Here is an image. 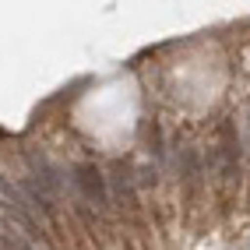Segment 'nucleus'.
<instances>
[{
  "label": "nucleus",
  "instance_id": "f257e3e1",
  "mask_svg": "<svg viewBox=\"0 0 250 250\" xmlns=\"http://www.w3.org/2000/svg\"><path fill=\"white\" fill-rule=\"evenodd\" d=\"M74 183L81 187V194H85V201H88V205L106 208V187H103V176H99L95 166H78Z\"/></svg>",
  "mask_w": 250,
  "mask_h": 250
}]
</instances>
